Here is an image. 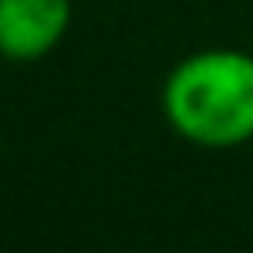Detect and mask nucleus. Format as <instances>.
<instances>
[{
  "label": "nucleus",
  "mask_w": 253,
  "mask_h": 253,
  "mask_svg": "<svg viewBox=\"0 0 253 253\" xmlns=\"http://www.w3.org/2000/svg\"><path fill=\"white\" fill-rule=\"evenodd\" d=\"M170 128L201 149L253 139V52L201 49L184 56L160 90Z\"/></svg>",
  "instance_id": "obj_1"
},
{
  "label": "nucleus",
  "mask_w": 253,
  "mask_h": 253,
  "mask_svg": "<svg viewBox=\"0 0 253 253\" xmlns=\"http://www.w3.org/2000/svg\"><path fill=\"white\" fill-rule=\"evenodd\" d=\"M73 21V0H0V59L49 56Z\"/></svg>",
  "instance_id": "obj_2"
}]
</instances>
